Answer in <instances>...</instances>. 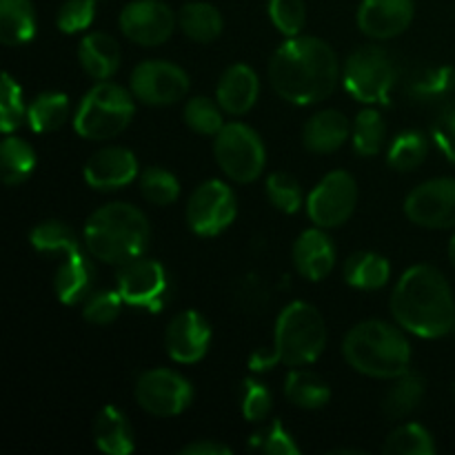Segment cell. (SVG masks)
<instances>
[{
    "label": "cell",
    "mask_w": 455,
    "mask_h": 455,
    "mask_svg": "<svg viewBox=\"0 0 455 455\" xmlns=\"http://www.w3.org/2000/svg\"><path fill=\"white\" fill-rule=\"evenodd\" d=\"M284 398H287L293 407L315 411V409H323L324 404L331 400V389H329L327 382L320 376H315V373L293 369V371H289L287 382H284Z\"/></svg>",
    "instance_id": "cell-27"
},
{
    "label": "cell",
    "mask_w": 455,
    "mask_h": 455,
    "mask_svg": "<svg viewBox=\"0 0 455 455\" xmlns=\"http://www.w3.org/2000/svg\"><path fill=\"white\" fill-rule=\"evenodd\" d=\"M293 265L302 278L320 283L336 267V249L323 227H314L298 235L293 244Z\"/></svg>",
    "instance_id": "cell-19"
},
{
    "label": "cell",
    "mask_w": 455,
    "mask_h": 455,
    "mask_svg": "<svg viewBox=\"0 0 455 455\" xmlns=\"http://www.w3.org/2000/svg\"><path fill=\"white\" fill-rule=\"evenodd\" d=\"M25 118V105H22V92L16 80L9 74H3V93H0V127L4 133H12L20 127Z\"/></svg>",
    "instance_id": "cell-40"
},
{
    "label": "cell",
    "mask_w": 455,
    "mask_h": 455,
    "mask_svg": "<svg viewBox=\"0 0 455 455\" xmlns=\"http://www.w3.org/2000/svg\"><path fill=\"white\" fill-rule=\"evenodd\" d=\"M449 260H451V265H453V269H455V234H453L451 243H449Z\"/></svg>",
    "instance_id": "cell-48"
},
{
    "label": "cell",
    "mask_w": 455,
    "mask_h": 455,
    "mask_svg": "<svg viewBox=\"0 0 455 455\" xmlns=\"http://www.w3.org/2000/svg\"><path fill=\"white\" fill-rule=\"evenodd\" d=\"M138 160L124 147H107L96 151L84 164V180L98 191H116L136 180Z\"/></svg>",
    "instance_id": "cell-18"
},
{
    "label": "cell",
    "mask_w": 455,
    "mask_h": 455,
    "mask_svg": "<svg viewBox=\"0 0 455 455\" xmlns=\"http://www.w3.org/2000/svg\"><path fill=\"white\" fill-rule=\"evenodd\" d=\"M138 187H140L142 198L151 204H158V207L173 204L178 200V196H180V182H178V178L163 167L145 169L140 180H138Z\"/></svg>",
    "instance_id": "cell-36"
},
{
    "label": "cell",
    "mask_w": 455,
    "mask_h": 455,
    "mask_svg": "<svg viewBox=\"0 0 455 455\" xmlns=\"http://www.w3.org/2000/svg\"><path fill=\"white\" fill-rule=\"evenodd\" d=\"M342 354L351 369L378 380H395L409 371L411 345L398 327L382 320L355 324L342 342Z\"/></svg>",
    "instance_id": "cell-5"
},
{
    "label": "cell",
    "mask_w": 455,
    "mask_h": 455,
    "mask_svg": "<svg viewBox=\"0 0 455 455\" xmlns=\"http://www.w3.org/2000/svg\"><path fill=\"white\" fill-rule=\"evenodd\" d=\"M354 149L355 154L364 156H376L380 154L382 145L387 138V124L382 120L380 111L376 109H363L355 116L354 123Z\"/></svg>",
    "instance_id": "cell-33"
},
{
    "label": "cell",
    "mask_w": 455,
    "mask_h": 455,
    "mask_svg": "<svg viewBox=\"0 0 455 455\" xmlns=\"http://www.w3.org/2000/svg\"><path fill=\"white\" fill-rule=\"evenodd\" d=\"M429 154V142L422 132L409 129V132L398 133L391 140L389 151H387V163L395 169V172H413L420 167Z\"/></svg>",
    "instance_id": "cell-32"
},
{
    "label": "cell",
    "mask_w": 455,
    "mask_h": 455,
    "mask_svg": "<svg viewBox=\"0 0 455 455\" xmlns=\"http://www.w3.org/2000/svg\"><path fill=\"white\" fill-rule=\"evenodd\" d=\"M116 289L127 305L142 307L156 314L167 305L169 275L160 262L136 258L120 265Z\"/></svg>",
    "instance_id": "cell-11"
},
{
    "label": "cell",
    "mask_w": 455,
    "mask_h": 455,
    "mask_svg": "<svg viewBox=\"0 0 455 455\" xmlns=\"http://www.w3.org/2000/svg\"><path fill=\"white\" fill-rule=\"evenodd\" d=\"M391 278V265L385 256L373 251L354 253L345 262V280L347 284L364 291H376L382 289Z\"/></svg>",
    "instance_id": "cell-26"
},
{
    "label": "cell",
    "mask_w": 455,
    "mask_h": 455,
    "mask_svg": "<svg viewBox=\"0 0 455 455\" xmlns=\"http://www.w3.org/2000/svg\"><path fill=\"white\" fill-rule=\"evenodd\" d=\"M409 220L425 229H453L455 227V180L434 178L418 185L404 200Z\"/></svg>",
    "instance_id": "cell-14"
},
{
    "label": "cell",
    "mask_w": 455,
    "mask_h": 455,
    "mask_svg": "<svg viewBox=\"0 0 455 455\" xmlns=\"http://www.w3.org/2000/svg\"><path fill=\"white\" fill-rule=\"evenodd\" d=\"M136 105L133 93L114 83L100 80L84 93L74 116V127L78 136L87 140H109L129 127Z\"/></svg>",
    "instance_id": "cell-6"
},
{
    "label": "cell",
    "mask_w": 455,
    "mask_h": 455,
    "mask_svg": "<svg viewBox=\"0 0 455 455\" xmlns=\"http://www.w3.org/2000/svg\"><path fill=\"white\" fill-rule=\"evenodd\" d=\"M391 314L404 331L418 338L435 340L447 336L455 323L451 284L435 267H411L391 293Z\"/></svg>",
    "instance_id": "cell-2"
},
{
    "label": "cell",
    "mask_w": 455,
    "mask_h": 455,
    "mask_svg": "<svg viewBox=\"0 0 455 455\" xmlns=\"http://www.w3.org/2000/svg\"><path fill=\"white\" fill-rule=\"evenodd\" d=\"M78 60L93 80H109L120 67V44L109 34L92 31L80 43Z\"/></svg>",
    "instance_id": "cell-22"
},
{
    "label": "cell",
    "mask_w": 455,
    "mask_h": 455,
    "mask_svg": "<svg viewBox=\"0 0 455 455\" xmlns=\"http://www.w3.org/2000/svg\"><path fill=\"white\" fill-rule=\"evenodd\" d=\"M269 83L280 98L293 105H315L336 89V52L314 36H293L271 56Z\"/></svg>",
    "instance_id": "cell-1"
},
{
    "label": "cell",
    "mask_w": 455,
    "mask_h": 455,
    "mask_svg": "<svg viewBox=\"0 0 455 455\" xmlns=\"http://www.w3.org/2000/svg\"><path fill=\"white\" fill-rule=\"evenodd\" d=\"M422 398H425V380L418 373L407 371L395 378L394 385L389 387L382 409L389 418H404L420 407Z\"/></svg>",
    "instance_id": "cell-31"
},
{
    "label": "cell",
    "mask_w": 455,
    "mask_h": 455,
    "mask_svg": "<svg viewBox=\"0 0 455 455\" xmlns=\"http://www.w3.org/2000/svg\"><path fill=\"white\" fill-rule=\"evenodd\" d=\"M431 136H434L438 149L455 164V107L438 116L434 129H431Z\"/></svg>",
    "instance_id": "cell-46"
},
{
    "label": "cell",
    "mask_w": 455,
    "mask_h": 455,
    "mask_svg": "<svg viewBox=\"0 0 455 455\" xmlns=\"http://www.w3.org/2000/svg\"><path fill=\"white\" fill-rule=\"evenodd\" d=\"M93 440L96 447L107 455H129L133 453V434L127 416L114 404L100 409L93 422Z\"/></svg>",
    "instance_id": "cell-23"
},
{
    "label": "cell",
    "mask_w": 455,
    "mask_h": 455,
    "mask_svg": "<svg viewBox=\"0 0 455 455\" xmlns=\"http://www.w3.org/2000/svg\"><path fill=\"white\" fill-rule=\"evenodd\" d=\"M182 34L194 43H213L222 34V16L209 3H187L178 13Z\"/></svg>",
    "instance_id": "cell-28"
},
{
    "label": "cell",
    "mask_w": 455,
    "mask_h": 455,
    "mask_svg": "<svg viewBox=\"0 0 455 455\" xmlns=\"http://www.w3.org/2000/svg\"><path fill=\"white\" fill-rule=\"evenodd\" d=\"M345 89L364 105H387L395 84V67L382 47H360L342 69Z\"/></svg>",
    "instance_id": "cell-7"
},
{
    "label": "cell",
    "mask_w": 455,
    "mask_h": 455,
    "mask_svg": "<svg viewBox=\"0 0 455 455\" xmlns=\"http://www.w3.org/2000/svg\"><path fill=\"white\" fill-rule=\"evenodd\" d=\"M351 127L345 114L336 109H324L311 116L302 127V145L311 154H333L349 138Z\"/></svg>",
    "instance_id": "cell-21"
},
{
    "label": "cell",
    "mask_w": 455,
    "mask_h": 455,
    "mask_svg": "<svg viewBox=\"0 0 455 455\" xmlns=\"http://www.w3.org/2000/svg\"><path fill=\"white\" fill-rule=\"evenodd\" d=\"M358 203V185L349 172L327 173L307 198V213L311 222L323 229H336L342 227L355 212Z\"/></svg>",
    "instance_id": "cell-9"
},
{
    "label": "cell",
    "mask_w": 455,
    "mask_h": 455,
    "mask_svg": "<svg viewBox=\"0 0 455 455\" xmlns=\"http://www.w3.org/2000/svg\"><path fill=\"white\" fill-rule=\"evenodd\" d=\"M123 298H120L118 289L116 291H98L87 296L83 307V318L92 324H109L120 315V307H123Z\"/></svg>",
    "instance_id": "cell-41"
},
{
    "label": "cell",
    "mask_w": 455,
    "mask_h": 455,
    "mask_svg": "<svg viewBox=\"0 0 455 455\" xmlns=\"http://www.w3.org/2000/svg\"><path fill=\"white\" fill-rule=\"evenodd\" d=\"M36 12L31 0H0V40L18 47L34 38Z\"/></svg>",
    "instance_id": "cell-25"
},
{
    "label": "cell",
    "mask_w": 455,
    "mask_h": 455,
    "mask_svg": "<svg viewBox=\"0 0 455 455\" xmlns=\"http://www.w3.org/2000/svg\"><path fill=\"white\" fill-rule=\"evenodd\" d=\"M69 118V98L60 92H44L27 109V120L36 133L60 129Z\"/></svg>",
    "instance_id": "cell-30"
},
{
    "label": "cell",
    "mask_w": 455,
    "mask_h": 455,
    "mask_svg": "<svg viewBox=\"0 0 455 455\" xmlns=\"http://www.w3.org/2000/svg\"><path fill=\"white\" fill-rule=\"evenodd\" d=\"M267 198L278 212L296 213L302 204V189L293 176L284 172H274L267 178Z\"/></svg>",
    "instance_id": "cell-38"
},
{
    "label": "cell",
    "mask_w": 455,
    "mask_h": 455,
    "mask_svg": "<svg viewBox=\"0 0 455 455\" xmlns=\"http://www.w3.org/2000/svg\"><path fill=\"white\" fill-rule=\"evenodd\" d=\"M212 342L209 323L198 311H182L173 315L164 331V349L173 363L194 364L204 358Z\"/></svg>",
    "instance_id": "cell-16"
},
{
    "label": "cell",
    "mask_w": 455,
    "mask_h": 455,
    "mask_svg": "<svg viewBox=\"0 0 455 455\" xmlns=\"http://www.w3.org/2000/svg\"><path fill=\"white\" fill-rule=\"evenodd\" d=\"M36 169V151L27 140L9 136L0 145V176L4 185L13 187L25 182Z\"/></svg>",
    "instance_id": "cell-29"
},
{
    "label": "cell",
    "mask_w": 455,
    "mask_h": 455,
    "mask_svg": "<svg viewBox=\"0 0 455 455\" xmlns=\"http://www.w3.org/2000/svg\"><path fill=\"white\" fill-rule=\"evenodd\" d=\"M34 249L44 253H76L83 251L74 231L62 220H44L29 235Z\"/></svg>",
    "instance_id": "cell-35"
},
{
    "label": "cell",
    "mask_w": 455,
    "mask_h": 455,
    "mask_svg": "<svg viewBox=\"0 0 455 455\" xmlns=\"http://www.w3.org/2000/svg\"><path fill=\"white\" fill-rule=\"evenodd\" d=\"M251 449L269 455H298L296 443H293L291 435L287 434V429L278 420H274L265 431L253 435Z\"/></svg>",
    "instance_id": "cell-44"
},
{
    "label": "cell",
    "mask_w": 455,
    "mask_h": 455,
    "mask_svg": "<svg viewBox=\"0 0 455 455\" xmlns=\"http://www.w3.org/2000/svg\"><path fill=\"white\" fill-rule=\"evenodd\" d=\"M413 12V0H363L358 9V27L369 38L389 40L411 25Z\"/></svg>",
    "instance_id": "cell-17"
},
{
    "label": "cell",
    "mask_w": 455,
    "mask_h": 455,
    "mask_svg": "<svg viewBox=\"0 0 455 455\" xmlns=\"http://www.w3.org/2000/svg\"><path fill=\"white\" fill-rule=\"evenodd\" d=\"M96 16V3L93 0H67L58 9L56 25L62 34H78L87 29Z\"/></svg>",
    "instance_id": "cell-43"
},
{
    "label": "cell",
    "mask_w": 455,
    "mask_h": 455,
    "mask_svg": "<svg viewBox=\"0 0 455 455\" xmlns=\"http://www.w3.org/2000/svg\"><path fill=\"white\" fill-rule=\"evenodd\" d=\"M56 293L62 305H78L84 302L92 289V267L83 251L67 253V260L62 262L56 275Z\"/></svg>",
    "instance_id": "cell-24"
},
{
    "label": "cell",
    "mask_w": 455,
    "mask_h": 455,
    "mask_svg": "<svg viewBox=\"0 0 455 455\" xmlns=\"http://www.w3.org/2000/svg\"><path fill=\"white\" fill-rule=\"evenodd\" d=\"M271 409V394L258 380L243 382V416L249 422H262Z\"/></svg>",
    "instance_id": "cell-45"
},
{
    "label": "cell",
    "mask_w": 455,
    "mask_h": 455,
    "mask_svg": "<svg viewBox=\"0 0 455 455\" xmlns=\"http://www.w3.org/2000/svg\"><path fill=\"white\" fill-rule=\"evenodd\" d=\"M258 93H260V83H258L256 71L249 65L238 62L222 71L220 80H218L216 100L227 114L243 116L256 105Z\"/></svg>",
    "instance_id": "cell-20"
},
{
    "label": "cell",
    "mask_w": 455,
    "mask_h": 455,
    "mask_svg": "<svg viewBox=\"0 0 455 455\" xmlns=\"http://www.w3.org/2000/svg\"><path fill=\"white\" fill-rule=\"evenodd\" d=\"M238 213L234 191L222 180H207L191 194L187 203V225L203 238L222 234Z\"/></svg>",
    "instance_id": "cell-10"
},
{
    "label": "cell",
    "mask_w": 455,
    "mask_h": 455,
    "mask_svg": "<svg viewBox=\"0 0 455 455\" xmlns=\"http://www.w3.org/2000/svg\"><path fill=\"white\" fill-rule=\"evenodd\" d=\"M180 455H231V449L213 440H198L180 449Z\"/></svg>",
    "instance_id": "cell-47"
},
{
    "label": "cell",
    "mask_w": 455,
    "mask_h": 455,
    "mask_svg": "<svg viewBox=\"0 0 455 455\" xmlns=\"http://www.w3.org/2000/svg\"><path fill=\"white\" fill-rule=\"evenodd\" d=\"M194 398L189 380L172 369H149L136 382V403L158 418L180 416Z\"/></svg>",
    "instance_id": "cell-12"
},
{
    "label": "cell",
    "mask_w": 455,
    "mask_h": 455,
    "mask_svg": "<svg viewBox=\"0 0 455 455\" xmlns=\"http://www.w3.org/2000/svg\"><path fill=\"white\" fill-rule=\"evenodd\" d=\"M453 333H455V323H453Z\"/></svg>",
    "instance_id": "cell-49"
},
{
    "label": "cell",
    "mask_w": 455,
    "mask_h": 455,
    "mask_svg": "<svg viewBox=\"0 0 455 455\" xmlns=\"http://www.w3.org/2000/svg\"><path fill=\"white\" fill-rule=\"evenodd\" d=\"M411 89L418 98H431V100L449 96L455 89V69L453 67H438V69L422 71Z\"/></svg>",
    "instance_id": "cell-42"
},
{
    "label": "cell",
    "mask_w": 455,
    "mask_h": 455,
    "mask_svg": "<svg viewBox=\"0 0 455 455\" xmlns=\"http://www.w3.org/2000/svg\"><path fill=\"white\" fill-rule=\"evenodd\" d=\"M269 18L280 34L300 36L307 22L305 0H269Z\"/></svg>",
    "instance_id": "cell-39"
},
{
    "label": "cell",
    "mask_w": 455,
    "mask_h": 455,
    "mask_svg": "<svg viewBox=\"0 0 455 455\" xmlns=\"http://www.w3.org/2000/svg\"><path fill=\"white\" fill-rule=\"evenodd\" d=\"M120 31L124 38L142 47H156L172 38L176 13L160 0H133L120 12Z\"/></svg>",
    "instance_id": "cell-15"
},
{
    "label": "cell",
    "mask_w": 455,
    "mask_h": 455,
    "mask_svg": "<svg viewBox=\"0 0 455 455\" xmlns=\"http://www.w3.org/2000/svg\"><path fill=\"white\" fill-rule=\"evenodd\" d=\"M151 238L149 220L129 203H109L96 209L84 225V247L96 260L124 265L142 256Z\"/></svg>",
    "instance_id": "cell-3"
},
{
    "label": "cell",
    "mask_w": 455,
    "mask_h": 455,
    "mask_svg": "<svg viewBox=\"0 0 455 455\" xmlns=\"http://www.w3.org/2000/svg\"><path fill=\"white\" fill-rule=\"evenodd\" d=\"M222 107L216 105L212 98L196 96L185 105V123L191 132L203 133V136H218L225 120H222Z\"/></svg>",
    "instance_id": "cell-37"
},
{
    "label": "cell",
    "mask_w": 455,
    "mask_h": 455,
    "mask_svg": "<svg viewBox=\"0 0 455 455\" xmlns=\"http://www.w3.org/2000/svg\"><path fill=\"white\" fill-rule=\"evenodd\" d=\"M218 167L234 182L247 185L265 172L267 151L262 138L243 123H231L218 132L213 140Z\"/></svg>",
    "instance_id": "cell-8"
},
{
    "label": "cell",
    "mask_w": 455,
    "mask_h": 455,
    "mask_svg": "<svg viewBox=\"0 0 455 455\" xmlns=\"http://www.w3.org/2000/svg\"><path fill=\"white\" fill-rule=\"evenodd\" d=\"M385 453L389 455H434L435 443L429 431L416 422L398 427L391 431L385 443Z\"/></svg>",
    "instance_id": "cell-34"
},
{
    "label": "cell",
    "mask_w": 455,
    "mask_h": 455,
    "mask_svg": "<svg viewBox=\"0 0 455 455\" xmlns=\"http://www.w3.org/2000/svg\"><path fill=\"white\" fill-rule=\"evenodd\" d=\"M324 347H327V324L323 314L309 302L296 300L280 311L271 354L256 351L249 360V367L253 371H265L278 363H284L287 367L311 364L323 355Z\"/></svg>",
    "instance_id": "cell-4"
},
{
    "label": "cell",
    "mask_w": 455,
    "mask_h": 455,
    "mask_svg": "<svg viewBox=\"0 0 455 455\" xmlns=\"http://www.w3.org/2000/svg\"><path fill=\"white\" fill-rule=\"evenodd\" d=\"M129 89L142 105H176L189 92V76L173 62L147 60L132 71Z\"/></svg>",
    "instance_id": "cell-13"
}]
</instances>
